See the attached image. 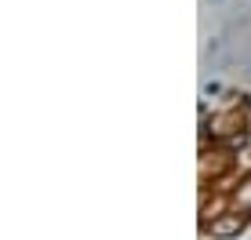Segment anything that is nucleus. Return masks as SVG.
Here are the masks:
<instances>
[{
	"label": "nucleus",
	"mask_w": 251,
	"mask_h": 240,
	"mask_svg": "<svg viewBox=\"0 0 251 240\" xmlns=\"http://www.w3.org/2000/svg\"><path fill=\"white\" fill-rule=\"evenodd\" d=\"M240 226H244V218H240V215H229V218L211 222V233H215V237H233V233H240Z\"/></svg>",
	"instance_id": "1"
}]
</instances>
